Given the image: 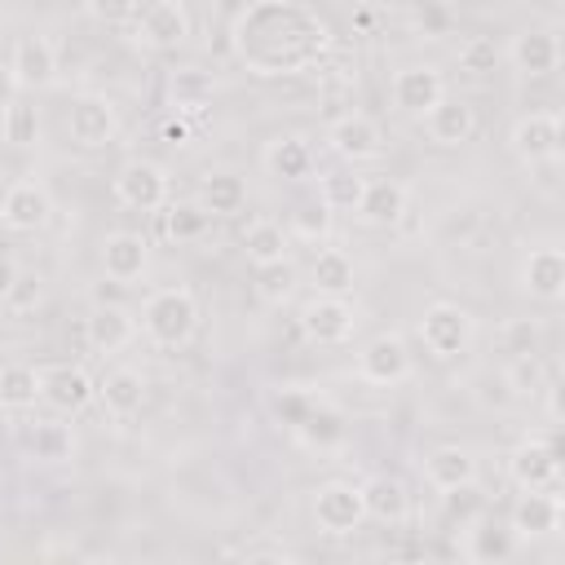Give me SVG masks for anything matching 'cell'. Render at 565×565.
<instances>
[{"instance_id": "6da1fadb", "label": "cell", "mask_w": 565, "mask_h": 565, "mask_svg": "<svg viewBox=\"0 0 565 565\" xmlns=\"http://www.w3.org/2000/svg\"><path fill=\"white\" fill-rule=\"evenodd\" d=\"M234 49L256 75H296L327 57L331 26L296 0H256L234 26Z\"/></svg>"}, {"instance_id": "7a4b0ae2", "label": "cell", "mask_w": 565, "mask_h": 565, "mask_svg": "<svg viewBox=\"0 0 565 565\" xmlns=\"http://www.w3.org/2000/svg\"><path fill=\"white\" fill-rule=\"evenodd\" d=\"M199 327V300L185 287H159L146 305H141V331L150 335V344L159 349H181L190 344Z\"/></svg>"}, {"instance_id": "3957f363", "label": "cell", "mask_w": 565, "mask_h": 565, "mask_svg": "<svg viewBox=\"0 0 565 565\" xmlns=\"http://www.w3.org/2000/svg\"><path fill=\"white\" fill-rule=\"evenodd\" d=\"M168 190H172L168 168L154 159H128L115 172V199L132 212H159L168 203Z\"/></svg>"}, {"instance_id": "277c9868", "label": "cell", "mask_w": 565, "mask_h": 565, "mask_svg": "<svg viewBox=\"0 0 565 565\" xmlns=\"http://www.w3.org/2000/svg\"><path fill=\"white\" fill-rule=\"evenodd\" d=\"M419 340L433 358H459L468 344H472V313L463 305H450V300H437L424 309L419 318Z\"/></svg>"}, {"instance_id": "5b68a950", "label": "cell", "mask_w": 565, "mask_h": 565, "mask_svg": "<svg viewBox=\"0 0 565 565\" xmlns=\"http://www.w3.org/2000/svg\"><path fill=\"white\" fill-rule=\"evenodd\" d=\"M508 477L516 490H556L561 486V450L556 437H525L508 455Z\"/></svg>"}, {"instance_id": "8992f818", "label": "cell", "mask_w": 565, "mask_h": 565, "mask_svg": "<svg viewBox=\"0 0 565 565\" xmlns=\"http://www.w3.org/2000/svg\"><path fill=\"white\" fill-rule=\"evenodd\" d=\"M93 397H97V384L84 366H75V362L40 366V402L53 406L57 415H79Z\"/></svg>"}, {"instance_id": "52a82bcc", "label": "cell", "mask_w": 565, "mask_h": 565, "mask_svg": "<svg viewBox=\"0 0 565 565\" xmlns=\"http://www.w3.org/2000/svg\"><path fill=\"white\" fill-rule=\"evenodd\" d=\"M313 521L322 534H353L366 521L362 490L353 481H322L313 490Z\"/></svg>"}, {"instance_id": "ba28073f", "label": "cell", "mask_w": 565, "mask_h": 565, "mask_svg": "<svg viewBox=\"0 0 565 565\" xmlns=\"http://www.w3.org/2000/svg\"><path fill=\"white\" fill-rule=\"evenodd\" d=\"M358 375L366 384H380V388L402 384L411 375V349H406V340L397 331H384V335L366 340L362 353H358Z\"/></svg>"}, {"instance_id": "9c48e42d", "label": "cell", "mask_w": 565, "mask_h": 565, "mask_svg": "<svg viewBox=\"0 0 565 565\" xmlns=\"http://www.w3.org/2000/svg\"><path fill=\"white\" fill-rule=\"evenodd\" d=\"M327 146H331L340 159H349V163H371V159H380V150H384V132H380V124H375L371 115L349 110V115L331 119Z\"/></svg>"}, {"instance_id": "30bf717a", "label": "cell", "mask_w": 565, "mask_h": 565, "mask_svg": "<svg viewBox=\"0 0 565 565\" xmlns=\"http://www.w3.org/2000/svg\"><path fill=\"white\" fill-rule=\"evenodd\" d=\"M353 327H358V313L344 296H313L300 309V331L313 344H344L353 335Z\"/></svg>"}, {"instance_id": "8fae6325", "label": "cell", "mask_w": 565, "mask_h": 565, "mask_svg": "<svg viewBox=\"0 0 565 565\" xmlns=\"http://www.w3.org/2000/svg\"><path fill=\"white\" fill-rule=\"evenodd\" d=\"M508 146H512V154L521 163H547L561 150V119L552 110H530V115H521L512 124Z\"/></svg>"}, {"instance_id": "7c38bea8", "label": "cell", "mask_w": 565, "mask_h": 565, "mask_svg": "<svg viewBox=\"0 0 565 565\" xmlns=\"http://www.w3.org/2000/svg\"><path fill=\"white\" fill-rule=\"evenodd\" d=\"M137 44L146 49H177L185 35H190V13L181 0H154L146 9H137Z\"/></svg>"}, {"instance_id": "4fadbf2b", "label": "cell", "mask_w": 565, "mask_h": 565, "mask_svg": "<svg viewBox=\"0 0 565 565\" xmlns=\"http://www.w3.org/2000/svg\"><path fill=\"white\" fill-rule=\"evenodd\" d=\"M49 216H53V199H49V190L40 181H13L4 190V199H0V225H9L18 234L44 230Z\"/></svg>"}, {"instance_id": "5bb4252c", "label": "cell", "mask_w": 565, "mask_h": 565, "mask_svg": "<svg viewBox=\"0 0 565 565\" xmlns=\"http://www.w3.org/2000/svg\"><path fill=\"white\" fill-rule=\"evenodd\" d=\"M66 128H71V141L84 146V150H97V146H110L115 132H119V115L106 97H75L71 102V115H66Z\"/></svg>"}, {"instance_id": "9a60e30c", "label": "cell", "mask_w": 565, "mask_h": 565, "mask_svg": "<svg viewBox=\"0 0 565 565\" xmlns=\"http://www.w3.org/2000/svg\"><path fill=\"white\" fill-rule=\"evenodd\" d=\"M508 62H512L521 75H530V79L552 75L556 62H561V40H556V31H547V26H525V31H516L512 44H508Z\"/></svg>"}, {"instance_id": "2e32d148", "label": "cell", "mask_w": 565, "mask_h": 565, "mask_svg": "<svg viewBox=\"0 0 565 565\" xmlns=\"http://www.w3.org/2000/svg\"><path fill=\"white\" fill-rule=\"evenodd\" d=\"M508 530L516 539H547L561 530V499L556 490H521V499L512 503V521Z\"/></svg>"}, {"instance_id": "e0dca14e", "label": "cell", "mask_w": 565, "mask_h": 565, "mask_svg": "<svg viewBox=\"0 0 565 565\" xmlns=\"http://www.w3.org/2000/svg\"><path fill=\"white\" fill-rule=\"evenodd\" d=\"M9 71L18 88H49L57 79V49L44 35H22L9 53Z\"/></svg>"}, {"instance_id": "ac0fdd59", "label": "cell", "mask_w": 565, "mask_h": 565, "mask_svg": "<svg viewBox=\"0 0 565 565\" xmlns=\"http://www.w3.org/2000/svg\"><path fill=\"white\" fill-rule=\"evenodd\" d=\"M441 97H446V84H441V71L437 66H402L393 75V106L402 115H424Z\"/></svg>"}, {"instance_id": "d6986e66", "label": "cell", "mask_w": 565, "mask_h": 565, "mask_svg": "<svg viewBox=\"0 0 565 565\" xmlns=\"http://www.w3.org/2000/svg\"><path fill=\"white\" fill-rule=\"evenodd\" d=\"M521 287L534 300L556 305L565 296V252L561 247H530L521 260Z\"/></svg>"}, {"instance_id": "ffe728a7", "label": "cell", "mask_w": 565, "mask_h": 565, "mask_svg": "<svg viewBox=\"0 0 565 565\" xmlns=\"http://www.w3.org/2000/svg\"><path fill=\"white\" fill-rule=\"evenodd\" d=\"M132 335H137V318L124 305H97L84 318V340L93 353H119L132 344Z\"/></svg>"}, {"instance_id": "44dd1931", "label": "cell", "mask_w": 565, "mask_h": 565, "mask_svg": "<svg viewBox=\"0 0 565 565\" xmlns=\"http://www.w3.org/2000/svg\"><path fill=\"white\" fill-rule=\"evenodd\" d=\"M146 265H150V243L141 234H128V230L106 234V243H102V269H106L110 282H132V278L146 274Z\"/></svg>"}, {"instance_id": "7402d4cb", "label": "cell", "mask_w": 565, "mask_h": 565, "mask_svg": "<svg viewBox=\"0 0 565 565\" xmlns=\"http://www.w3.org/2000/svg\"><path fill=\"white\" fill-rule=\"evenodd\" d=\"M424 119V128H428V137L437 141V146H463L472 132H477V110L468 106V102H459V97H441L433 110H424L419 115Z\"/></svg>"}, {"instance_id": "603a6c76", "label": "cell", "mask_w": 565, "mask_h": 565, "mask_svg": "<svg viewBox=\"0 0 565 565\" xmlns=\"http://www.w3.org/2000/svg\"><path fill=\"white\" fill-rule=\"evenodd\" d=\"M358 490H362V508H366V516H375V521H384V525H402V521H406L411 499H406V486H402L397 477L375 472V477H366Z\"/></svg>"}, {"instance_id": "cb8c5ba5", "label": "cell", "mask_w": 565, "mask_h": 565, "mask_svg": "<svg viewBox=\"0 0 565 565\" xmlns=\"http://www.w3.org/2000/svg\"><path fill=\"white\" fill-rule=\"evenodd\" d=\"M402 212H406V185H402V181H393V177L366 181L362 203H358V216H362L366 225L388 230V225H397V221H402Z\"/></svg>"}, {"instance_id": "d4e9b609", "label": "cell", "mask_w": 565, "mask_h": 565, "mask_svg": "<svg viewBox=\"0 0 565 565\" xmlns=\"http://www.w3.org/2000/svg\"><path fill=\"white\" fill-rule=\"evenodd\" d=\"M97 402H102L110 415H119V419L137 415L141 402H146V380H141V371H132V366L106 371L102 384H97Z\"/></svg>"}, {"instance_id": "484cf974", "label": "cell", "mask_w": 565, "mask_h": 565, "mask_svg": "<svg viewBox=\"0 0 565 565\" xmlns=\"http://www.w3.org/2000/svg\"><path fill=\"white\" fill-rule=\"evenodd\" d=\"M424 477L433 490H455L463 481H477V459L463 446H437L424 455Z\"/></svg>"}, {"instance_id": "4316f807", "label": "cell", "mask_w": 565, "mask_h": 565, "mask_svg": "<svg viewBox=\"0 0 565 565\" xmlns=\"http://www.w3.org/2000/svg\"><path fill=\"white\" fill-rule=\"evenodd\" d=\"M212 93H216V79L199 66H181V71L168 75V97H172L177 115H185V119H199L207 110Z\"/></svg>"}, {"instance_id": "83f0119b", "label": "cell", "mask_w": 565, "mask_h": 565, "mask_svg": "<svg viewBox=\"0 0 565 565\" xmlns=\"http://www.w3.org/2000/svg\"><path fill=\"white\" fill-rule=\"evenodd\" d=\"M265 172L278 181H305L313 172V150L305 146V137H274L260 154Z\"/></svg>"}, {"instance_id": "f1b7e54d", "label": "cell", "mask_w": 565, "mask_h": 565, "mask_svg": "<svg viewBox=\"0 0 565 565\" xmlns=\"http://www.w3.org/2000/svg\"><path fill=\"white\" fill-rule=\"evenodd\" d=\"M199 203L207 216H234L247 207V181L238 172H207L199 185Z\"/></svg>"}, {"instance_id": "f546056e", "label": "cell", "mask_w": 565, "mask_h": 565, "mask_svg": "<svg viewBox=\"0 0 565 565\" xmlns=\"http://www.w3.org/2000/svg\"><path fill=\"white\" fill-rule=\"evenodd\" d=\"M309 278H313V287H318V296H349L358 269H353V256H349V252L322 247V252L313 256V265H309Z\"/></svg>"}, {"instance_id": "4dcf8cb0", "label": "cell", "mask_w": 565, "mask_h": 565, "mask_svg": "<svg viewBox=\"0 0 565 565\" xmlns=\"http://www.w3.org/2000/svg\"><path fill=\"white\" fill-rule=\"evenodd\" d=\"M22 441H26V455L40 459V463H66V459L75 455V433H71L66 424H57V419L31 424Z\"/></svg>"}, {"instance_id": "1f68e13d", "label": "cell", "mask_w": 565, "mask_h": 565, "mask_svg": "<svg viewBox=\"0 0 565 565\" xmlns=\"http://www.w3.org/2000/svg\"><path fill=\"white\" fill-rule=\"evenodd\" d=\"M477 525V521H472ZM516 552V534L503 530V525H477L468 530V543H463V556L477 561V565H499Z\"/></svg>"}, {"instance_id": "d6a6232c", "label": "cell", "mask_w": 565, "mask_h": 565, "mask_svg": "<svg viewBox=\"0 0 565 565\" xmlns=\"http://www.w3.org/2000/svg\"><path fill=\"white\" fill-rule=\"evenodd\" d=\"M287 247H291V238H287V230H282L278 221H252V225H247V234H243V252H247V260H252V265L282 260V256H287Z\"/></svg>"}, {"instance_id": "836d02e7", "label": "cell", "mask_w": 565, "mask_h": 565, "mask_svg": "<svg viewBox=\"0 0 565 565\" xmlns=\"http://www.w3.org/2000/svg\"><path fill=\"white\" fill-rule=\"evenodd\" d=\"M40 402V371L35 366H0V406L4 411H26Z\"/></svg>"}, {"instance_id": "e575fe53", "label": "cell", "mask_w": 565, "mask_h": 565, "mask_svg": "<svg viewBox=\"0 0 565 565\" xmlns=\"http://www.w3.org/2000/svg\"><path fill=\"white\" fill-rule=\"evenodd\" d=\"M207 225H212V216L203 212L199 199L194 203H163V234L172 243H199L207 234Z\"/></svg>"}, {"instance_id": "d590c367", "label": "cell", "mask_w": 565, "mask_h": 565, "mask_svg": "<svg viewBox=\"0 0 565 565\" xmlns=\"http://www.w3.org/2000/svg\"><path fill=\"white\" fill-rule=\"evenodd\" d=\"M0 115H4L0 124H4V141H9V146H18V150L40 146V110H35L31 102H18V97H13Z\"/></svg>"}, {"instance_id": "8d00e7d4", "label": "cell", "mask_w": 565, "mask_h": 565, "mask_svg": "<svg viewBox=\"0 0 565 565\" xmlns=\"http://www.w3.org/2000/svg\"><path fill=\"white\" fill-rule=\"evenodd\" d=\"M362 190H366V177H358V172H327V177L318 181V199H322L331 212H358Z\"/></svg>"}, {"instance_id": "74e56055", "label": "cell", "mask_w": 565, "mask_h": 565, "mask_svg": "<svg viewBox=\"0 0 565 565\" xmlns=\"http://www.w3.org/2000/svg\"><path fill=\"white\" fill-rule=\"evenodd\" d=\"M256 296L265 305H287L296 296V265L287 256L269 260V265H256Z\"/></svg>"}, {"instance_id": "f35d334b", "label": "cell", "mask_w": 565, "mask_h": 565, "mask_svg": "<svg viewBox=\"0 0 565 565\" xmlns=\"http://www.w3.org/2000/svg\"><path fill=\"white\" fill-rule=\"evenodd\" d=\"M296 433H300V441H305V446H313V450H331V446H340V441H344V419H340L335 411L309 406V415L296 424Z\"/></svg>"}, {"instance_id": "ab89813d", "label": "cell", "mask_w": 565, "mask_h": 565, "mask_svg": "<svg viewBox=\"0 0 565 565\" xmlns=\"http://www.w3.org/2000/svg\"><path fill=\"white\" fill-rule=\"evenodd\" d=\"M503 380H508V388H512L516 397H534V393H543V384H547L543 358H539V353H521V358H508V371H503Z\"/></svg>"}, {"instance_id": "60d3db41", "label": "cell", "mask_w": 565, "mask_h": 565, "mask_svg": "<svg viewBox=\"0 0 565 565\" xmlns=\"http://www.w3.org/2000/svg\"><path fill=\"white\" fill-rule=\"evenodd\" d=\"M455 57H459V71H468V75H490V71H499L503 49H499L490 35H468Z\"/></svg>"}, {"instance_id": "b9f144b4", "label": "cell", "mask_w": 565, "mask_h": 565, "mask_svg": "<svg viewBox=\"0 0 565 565\" xmlns=\"http://www.w3.org/2000/svg\"><path fill=\"white\" fill-rule=\"evenodd\" d=\"M441 494H446V516H450V521H459V525L481 521V512H486V494L477 490V481H463V486L441 490Z\"/></svg>"}, {"instance_id": "7bdbcfd3", "label": "cell", "mask_w": 565, "mask_h": 565, "mask_svg": "<svg viewBox=\"0 0 565 565\" xmlns=\"http://www.w3.org/2000/svg\"><path fill=\"white\" fill-rule=\"evenodd\" d=\"M539 340H543V331H539V322H534V318H512V322H503V327H499V344H503V353H508V358L539 353Z\"/></svg>"}, {"instance_id": "ee69618b", "label": "cell", "mask_w": 565, "mask_h": 565, "mask_svg": "<svg viewBox=\"0 0 565 565\" xmlns=\"http://www.w3.org/2000/svg\"><path fill=\"white\" fill-rule=\"evenodd\" d=\"M331 207L322 203V199H313V203H300L296 212H291V230L300 234V238H309V243H318V238H327L331 234Z\"/></svg>"}, {"instance_id": "f6af8a7d", "label": "cell", "mask_w": 565, "mask_h": 565, "mask_svg": "<svg viewBox=\"0 0 565 565\" xmlns=\"http://www.w3.org/2000/svg\"><path fill=\"white\" fill-rule=\"evenodd\" d=\"M40 300H44V282H40L35 274H22V269H18V278H13V287H9V296H4V305H9L13 313H31Z\"/></svg>"}, {"instance_id": "bcb514c9", "label": "cell", "mask_w": 565, "mask_h": 565, "mask_svg": "<svg viewBox=\"0 0 565 565\" xmlns=\"http://www.w3.org/2000/svg\"><path fill=\"white\" fill-rule=\"evenodd\" d=\"M84 9H88L97 22H106V26H119V22H132V18H137L141 0H84Z\"/></svg>"}, {"instance_id": "7dc6e473", "label": "cell", "mask_w": 565, "mask_h": 565, "mask_svg": "<svg viewBox=\"0 0 565 565\" xmlns=\"http://www.w3.org/2000/svg\"><path fill=\"white\" fill-rule=\"evenodd\" d=\"M309 406H313V402H309V397H300V393H282V397H274V411H278V419H287L291 428H296V424L309 415Z\"/></svg>"}, {"instance_id": "c3c4849f", "label": "cell", "mask_w": 565, "mask_h": 565, "mask_svg": "<svg viewBox=\"0 0 565 565\" xmlns=\"http://www.w3.org/2000/svg\"><path fill=\"white\" fill-rule=\"evenodd\" d=\"M163 141H168V146H185V141H190V119H185V115L168 119V124H163Z\"/></svg>"}, {"instance_id": "681fc988", "label": "cell", "mask_w": 565, "mask_h": 565, "mask_svg": "<svg viewBox=\"0 0 565 565\" xmlns=\"http://www.w3.org/2000/svg\"><path fill=\"white\" fill-rule=\"evenodd\" d=\"M13 278H18V265L0 252V305H4V296H9V287H13Z\"/></svg>"}, {"instance_id": "f907efd6", "label": "cell", "mask_w": 565, "mask_h": 565, "mask_svg": "<svg viewBox=\"0 0 565 565\" xmlns=\"http://www.w3.org/2000/svg\"><path fill=\"white\" fill-rule=\"evenodd\" d=\"M13 93H18V79H13V71H9V66H0V110L13 102Z\"/></svg>"}, {"instance_id": "816d5d0a", "label": "cell", "mask_w": 565, "mask_h": 565, "mask_svg": "<svg viewBox=\"0 0 565 565\" xmlns=\"http://www.w3.org/2000/svg\"><path fill=\"white\" fill-rule=\"evenodd\" d=\"M4 433H9V424H4V406H0V441H4Z\"/></svg>"}, {"instance_id": "f5cc1de1", "label": "cell", "mask_w": 565, "mask_h": 565, "mask_svg": "<svg viewBox=\"0 0 565 565\" xmlns=\"http://www.w3.org/2000/svg\"><path fill=\"white\" fill-rule=\"evenodd\" d=\"M0 177H4V168H0Z\"/></svg>"}]
</instances>
